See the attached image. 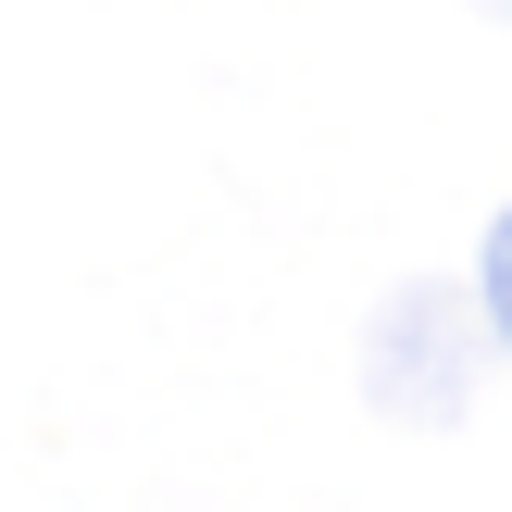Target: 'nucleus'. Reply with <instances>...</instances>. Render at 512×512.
<instances>
[{
    "label": "nucleus",
    "instance_id": "1",
    "mask_svg": "<svg viewBox=\"0 0 512 512\" xmlns=\"http://www.w3.org/2000/svg\"><path fill=\"white\" fill-rule=\"evenodd\" d=\"M475 313L488 300H463V288H388V313H375V338H363V400L388 425H463V400H475Z\"/></svg>",
    "mask_w": 512,
    "mask_h": 512
},
{
    "label": "nucleus",
    "instance_id": "3",
    "mask_svg": "<svg viewBox=\"0 0 512 512\" xmlns=\"http://www.w3.org/2000/svg\"><path fill=\"white\" fill-rule=\"evenodd\" d=\"M488 13H500V25H512V0H488Z\"/></svg>",
    "mask_w": 512,
    "mask_h": 512
},
{
    "label": "nucleus",
    "instance_id": "2",
    "mask_svg": "<svg viewBox=\"0 0 512 512\" xmlns=\"http://www.w3.org/2000/svg\"><path fill=\"white\" fill-rule=\"evenodd\" d=\"M475 300H488V338L512 350V213L488 225V275H475Z\"/></svg>",
    "mask_w": 512,
    "mask_h": 512
}]
</instances>
